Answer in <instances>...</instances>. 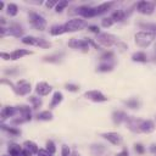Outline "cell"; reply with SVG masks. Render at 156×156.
Masks as SVG:
<instances>
[{
    "label": "cell",
    "mask_w": 156,
    "mask_h": 156,
    "mask_svg": "<svg viewBox=\"0 0 156 156\" xmlns=\"http://www.w3.org/2000/svg\"><path fill=\"white\" fill-rule=\"evenodd\" d=\"M132 61L145 63V62H147V56H146V54L144 51H136V52H134L132 55Z\"/></svg>",
    "instance_id": "cell-26"
},
{
    "label": "cell",
    "mask_w": 156,
    "mask_h": 156,
    "mask_svg": "<svg viewBox=\"0 0 156 156\" xmlns=\"http://www.w3.org/2000/svg\"><path fill=\"white\" fill-rule=\"evenodd\" d=\"M17 113V108L15 107V106H5V107H2V110H1V121L4 122L6 118H9V117H13Z\"/></svg>",
    "instance_id": "cell-18"
},
{
    "label": "cell",
    "mask_w": 156,
    "mask_h": 156,
    "mask_svg": "<svg viewBox=\"0 0 156 156\" xmlns=\"http://www.w3.org/2000/svg\"><path fill=\"white\" fill-rule=\"evenodd\" d=\"M1 129L5 130V132H7V133H10L11 135H20V134H21V130H20V129L12 128V127H7V126H5L4 123L1 124Z\"/></svg>",
    "instance_id": "cell-34"
},
{
    "label": "cell",
    "mask_w": 156,
    "mask_h": 156,
    "mask_svg": "<svg viewBox=\"0 0 156 156\" xmlns=\"http://www.w3.org/2000/svg\"><path fill=\"white\" fill-rule=\"evenodd\" d=\"M28 101L32 104L33 108H39V107L41 106V104H43L41 99L38 98V96H29V98H28Z\"/></svg>",
    "instance_id": "cell-32"
},
{
    "label": "cell",
    "mask_w": 156,
    "mask_h": 156,
    "mask_svg": "<svg viewBox=\"0 0 156 156\" xmlns=\"http://www.w3.org/2000/svg\"><path fill=\"white\" fill-rule=\"evenodd\" d=\"M141 121H143V119H140V118L129 116V117L127 118L126 123H127V127H128V129H129L130 132H133V133H140V124H141Z\"/></svg>",
    "instance_id": "cell-10"
},
{
    "label": "cell",
    "mask_w": 156,
    "mask_h": 156,
    "mask_svg": "<svg viewBox=\"0 0 156 156\" xmlns=\"http://www.w3.org/2000/svg\"><path fill=\"white\" fill-rule=\"evenodd\" d=\"M28 18H29V23L38 30H44L45 27H46V21L45 18L39 15L38 12H34V11H29L28 12Z\"/></svg>",
    "instance_id": "cell-2"
},
{
    "label": "cell",
    "mask_w": 156,
    "mask_h": 156,
    "mask_svg": "<svg viewBox=\"0 0 156 156\" xmlns=\"http://www.w3.org/2000/svg\"><path fill=\"white\" fill-rule=\"evenodd\" d=\"M22 150H23V149H22V146H21V145H18V144H15V143L10 144V145H9V147H7V151H9L10 156H21Z\"/></svg>",
    "instance_id": "cell-23"
},
{
    "label": "cell",
    "mask_w": 156,
    "mask_h": 156,
    "mask_svg": "<svg viewBox=\"0 0 156 156\" xmlns=\"http://www.w3.org/2000/svg\"><path fill=\"white\" fill-rule=\"evenodd\" d=\"M5 73L6 74H15V73H17V67H13V68H10V69H5Z\"/></svg>",
    "instance_id": "cell-45"
},
{
    "label": "cell",
    "mask_w": 156,
    "mask_h": 156,
    "mask_svg": "<svg viewBox=\"0 0 156 156\" xmlns=\"http://www.w3.org/2000/svg\"><path fill=\"white\" fill-rule=\"evenodd\" d=\"M106 151V146L102 144H91L90 146V152L93 156H101Z\"/></svg>",
    "instance_id": "cell-22"
},
{
    "label": "cell",
    "mask_w": 156,
    "mask_h": 156,
    "mask_svg": "<svg viewBox=\"0 0 156 156\" xmlns=\"http://www.w3.org/2000/svg\"><path fill=\"white\" fill-rule=\"evenodd\" d=\"M123 104H124L127 107L133 108V110L139 108V107L141 106V101H140L138 98H130V99H128V100H124Z\"/></svg>",
    "instance_id": "cell-24"
},
{
    "label": "cell",
    "mask_w": 156,
    "mask_h": 156,
    "mask_svg": "<svg viewBox=\"0 0 156 156\" xmlns=\"http://www.w3.org/2000/svg\"><path fill=\"white\" fill-rule=\"evenodd\" d=\"M156 34L154 32H149V30H140L138 33H135L134 35V40L135 44L139 48H149L152 41L155 40Z\"/></svg>",
    "instance_id": "cell-1"
},
{
    "label": "cell",
    "mask_w": 156,
    "mask_h": 156,
    "mask_svg": "<svg viewBox=\"0 0 156 156\" xmlns=\"http://www.w3.org/2000/svg\"><path fill=\"white\" fill-rule=\"evenodd\" d=\"M4 6H5V4H4V1H1V2H0V10H2Z\"/></svg>",
    "instance_id": "cell-50"
},
{
    "label": "cell",
    "mask_w": 156,
    "mask_h": 156,
    "mask_svg": "<svg viewBox=\"0 0 156 156\" xmlns=\"http://www.w3.org/2000/svg\"><path fill=\"white\" fill-rule=\"evenodd\" d=\"M62 57H63V52H56V54H52L49 56H44L43 61L49 62V63H60L62 61Z\"/></svg>",
    "instance_id": "cell-19"
},
{
    "label": "cell",
    "mask_w": 156,
    "mask_h": 156,
    "mask_svg": "<svg viewBox=\"0 0 156 156\" xmlns=\"http://www.w3.org/2000/svg\"><path fill=\"white\" fill-rule=\"evenodd\" d=\"M88 29H89L90 32L95 33L96 35H99V34H100V29H99V27H98V26H88Z\"/></svg>",
    "instance_id": "cell-42"
},
{
    "label": "cell",
    "mask_w": 156,
    "mask_h": 156,
    "mask_svg": "<svg viewBox=\"0 0 156 156\" xmlns=\"http://www.w3.org/2000/svg\"><path fill=\"white\" fill-rule=\"evenodd\" d=\"M16 108H17V113L20 115V117H23L27 122L32 119V112H30L29 106L20 105V106H16Z\"/></svg>",
    "instance_id": "cell-16"
},
{
    "label": "cell",
    "mask_w": 156,
    "mask_h": 156,
    "mask_svg": "<svg viewBox=\"0 0 156 156\" xmlns=\"http://www.w3.org/2000/svg\"><path fill=\"white\" fill-rule=\"evenodd\" d=\"M113 58V52L112 51H105L101 56H100V60L104 61V62H107V61H111Z\"/></svg>",
    "instance_id": "cell-36"
},
{
    "label": "cell",
    "mask_w": 156,
    "mask_h": 156,
    "mask_svg": "<svg viewBox=\"0 0 156 156\" xmlns=\"http://www.w3.org/2000/svg\"><path fill=\"white\" fill-rule=\"evenodd\" d=\"M61 156H72L71 149L67 145H65V144L61 146Z\"/></svg>",
    "instance_id": "cell-39"
},
{
    "label": "cell",
    "mask_w": 156,
    "mask_h": 156,
    "mask_svg": "<svg viewBox=\"0 0 156 156\" xmlns=\"http://www.w3.org/2000/svg\"><path fill=\"white\" fill-rule=\"evenodd\" d=\"M72 156H80V155H79L78 152H76V151H74V152H72Z\"/></svg>",
    "instance_id": "cell-51"
},
{
    "label": "cell",
    "mask_w": 156,
    "mask_h": 156,
    "mask_svg": "<svg viewBox=\"0 0 156 156\" xmlns=\"http://www.w3.org/2000/svg\"><path fill=\"white\" fill-rule=\"evenodd\" d=\"M111 18L113 20V22H122L126 18V12L123 10H116L111 15Z\"/></svg>",
    "instance_id": "cell-30"
},
{
    "label": "cell",
    "mask_w": 156,
    "mask_h": 156,
    "mask_svg": "<svg viewBox=\"0 0 156 156\" xmlns=\"http://www.w3.org/2000/svg\"><path fill=\"white\" fill-rule=\"evenodd\" d=\"M113 5H115V2H113V1H107V2H102V4H100L99 6H96V7H95V10H96V16H99V15H102V13L107 12V11H108Z\"/></svg>",
    "instance_id": "cell-20"
},
{
    "label": "cell",
    "mask_w": 156,
    "mask_h": 156,
    "mask_svg": "<svg viewBox=\"0 0 156 156\" xmlns=\"http://www.w3.org/2000/svg\"><path fill=\"white\" fill-rule=\"evenodd\" d=\"M134 150H135V152L139 154V155H143V154L145 152V147H144L141 144H139V143L134 145Z\"/></svg>",
    "instance_id": "cell-41"
},
{
    "label": "cell",
    "mask_w": 156,
    "mask_h": 156,
    "mask_svg": "<svg viewBox=\"0 0 156 156\" xmlns=\"http://www.w3.org/2000/svg\"><path fill=\"white\" fill-rule=\"evenodd\" d=\"M37 118H38V121H51V119L54 118V115H52L51 111L46 110V111L39 112V113L37 115Z\"/></svg>",
    "instance_id": "cell-29"
},
{
    "label": "cell",
    "mask_w": 156,
    "mask_h": 156,
    "mask_svg": "<svg viewBox=\"0 0 156 156\" xmlns=\"http://www.w3.org/2000/svg\"><path fill=\"white\" fill-rule=\"evenodd\" d=\"M23 32H24V29L18 23H11L10 27L7 28V34L9 35H12V37H16V38L22 37L23 35Z\"/></svg>",
    "instance_id": "cell-14"
},
{
    "label": "cell",
    "mask_w": 156,
    "mask_h": 156,
    "mask_svg": "<svg viewBox=\"0 0 156 156\" xmlns=\"http://www.w3.org/2000/svg\"><path fill=\"white\" fill-rule=\"evenodd\" d=\"M33 154L30 152V151H28L27 149H23L22 150V154H21V156H32Z\"/></svg>",
    "instance_id": "cell-48"
},
{
    "label": "cell",
    "mask_w": 156,
    "mask_h": 156,
    "mask_svg": "<svg viewBox=\"0 0 156 156\" xmlns=\"http://www.w3.org/2000/svg\"><path fill=\"white\" fill-rule=\"evenodd\" d=\"M57 2H58V1H48V2H46V6H48L49 9H51V7H54V6L56 7Z\"/></svg>",
    "instance_id": "cell-46"
},
{
    "label": "cell",
    "mask_w": 156,
    "mask_h": 156,
    "mask_svg": "<svg viewBox=\"0 0 156 156\" xmlns=\"http://www.w3.org/2000/svg\"><path fill=\"white\" fill-rule=\"evenodd\" d=\"M37 155H38V156H52V154H50L46 149H40Z\"/></svg>",
    "instance_id": "cell-43"
},
{
    "label": "cell",
    "mask_w": 156,
    "mask_h": 156,
    "mask_svg": "<svg viewBox=\"0 0 156 156\" xmlns=\"http://www.w3.org/2000/svg\"><path fill=\"white\" fill-rule=\"evenodd\" d=\"M76 12L80 16H83L84 18H91L96 16V10L95 7H90V6H79L76 9Z\"/></svg>",
    "instance_id": "cell-11"
},
{
    "label": "cell",
    "mask_w": 156,
    "mask_h": 156,
    "mask_svg": "<svg viewBox=\"0 0 156 156\" xmlns=\"http://www.w3.org/2000/svg\"><path fill=\"white\" fill-rule=\"evenodd\" d=\"M32 90V87H30V83L27 82L26 79H21L16 83V88H15V93L17 95H27L29 94Z\"/></svg>",
    "instance_id": "cell-9"
},
{
    "label": "cell",
    "mask_w": 156,
    "mask_h": 156,
    "mask_svg": "<svg viewBox=\"0 0 156 156\" xmlns=\"http://www.w3.org/2000/svg\"><path fill=\"white\" fill-rule=\"evenodd\" d=\"M65 87H66V89H67L68 91H72V93H77V91L79 90V85H77V84H71V83H68V84H66Z\"/></svg>",
    "instance_id": "cell-40"
},
{
    "label": "cell",
    "mask_w": 156,
    "mask_h": 156,
    "mask_svg": "<svg viewBox=\"0 0 156 156\" xmlns=\"http://www.w3.org/2000/svg\"><path fill=\"white\" fill-rule=\"evenodd\" d=\"M116 156H129V151H128L127 147H123V150L121 152H118Z\"/></svg>",
    "instance_id": "cell-44"
},
{
    "label": "cell",
    "mask_w": 156,
    "mask_h": 156,
    "mask_svg": "<svg viewBox=\"0 0 156 156\" xmlns=\"http://www.w3.org/2000/svg\"><path fill=\"white\" fill-rule=\"evenodd\" d=\"M63 33H67L66 28L63 24H56V26H52L50 28V34L54 35V37H57V35H61Z\"/></svg>",
    "instance_id": "cell-25"
},
{
    "label": "cell",
    "mask_w": 156,
    "mask_h": 156,
    "mask_svg": "<svg viewBox=\"0 0 156 156\" xmlns=\"http://www.w3.org/2000/svg\"><path fill=\"white\" fill-rule=\"evenodd\" d=\"M91 43H93V40L89 38H82V39L72 38L68 41V46L71 49H82V50L87 51V50H89V46L91 45Z\"/></svg>",
    "instance_id": "cell-5"
},
{
    "label": "cell",
    "mask_w": 156,
    "mask_h": 156,
    "mask_svg": "<svg viewBox=\"0 0 156 156\" xmlns=\"http://www.w3.org/2000/svg\"><path fill=\"white\" fill-rule=\"evenodd\" d=\"M156 4L152 1H139L136 4V11L143 15H151L155 10Z\"/></svg>",
    "instance_id": "cell-8"
},
{
    "label": "cell",
    "mask_w": 156,
    "mask_h": 156,
    "mask_svg": "<svg viewBox=\"0 0 156 156\" xmlns=\"http://www.w3.org/2000/svg\"><path fill=\"white\" fill-rule=\"evenodd\" d=\"M113 23H115V22H113V20H112L111 17H105V18H102V20H101V26H102V27H105V28L111 27Z\"/></svg>",
    "instance_id": "cell-37"
},
{
    "label": "cell",
    "mask_w": 156,
    "mask_h": 156,
    "mask_svg": "<svg viewBox=\"0 0 156 156\" xmlns=\"http://www.w3.org/2000/svg\"><path fill=\"white\" fill-rule=\"evenodd\" d=\"M102 138H105L107 141H110L112 145H119L122 143V136L116 132H107L101 134Z\"/></svg>",
    "instance_id": "cell-12"
},
{
    "label": "cell",
    "mask_w": 156,
    "mask_h": 156,
    "mask_svg": "<svg viewBox=\"0 0 156 156\" xmlns=\"http://www.w3.org/2000/svg\"><path fill=\"white\" fill-rule=\"evenodd\" d=\"M46 150L50 152V154H55L56 152V146H55V143L52 140H48L46 141Z\"/></svg>",
    "instance_id": "cell-38"
},
{
    "label": "cell",
    "mask_w": 156,
    "mask_h": 156,
    "mask_svg": "<svg viewBox=\"0 0 156 156\" xmlns=\"http://www.w3.org/2000/svg\"><path fill=\"white\" fill-rule=\"evenodd\" d=\"M67 6H68V1H66V0L58 1L57 5H56V7H55V11L56 12H62L65 10V7H67Z\"/></svg>",
    "instance_id": "cell-35"
},
{
    "label": "cell",
    "mask_w": 156,
    "mask_h": 156,
    "mask_svg": "<svg viewBox=\"0 0 156 156\" xmlns=\"http://www.w3.org/2000/svg\"><path fill=\"white\" fill-rule=\"evenodd\" d=\"M96 40L99 44L106 48H110L118 43V38L111 33H100L99 35H96Z\"/></svg>",
    "instance_id": "cell-6"
},
{
    "label": "cell",
    "mask_w": 156,
    "mask_h": 156,
    "mask_svg": "<svg viewBox=\"0 0 156 156\" xmlns=\"http://www.w3.org/2000/svg\"><path fill=\"white\" fill-rule=\"evenodd\" d=\"M113 63H108V62H102V63H100L99 66H98V68H96V71L98 72H111L112 69H113Z\"/></svg>",
    "instance_id": "cell-31"
},
{
    "label": "cell",
    "mask_w": 156,
    "mask_h": 156,
    "mask_svg": "<svg viewBox=\"0 0 156 156\" xmlns=\"http://www.w3.org/2000/svg\"><path fill=\"white\" fill-rule=\"evenodd\" d=\"M51 90H52V87L50 84H48L46 82H39L35 85V91L40 96L49 95V93H51Z\"/></svg>",
    "instance_id": "cell-13"
},
{
    "label": "cell",
    "mask_w": 156,
    "mask_h": 156,
    "mask_svg": "<svg viewBox=\"0 0 156 156\" xmlns=\"http://www.w3.org/2000/svg\"><path fill=\"white\" fill-rule=\"evenodd\" d=\"M63 26H65V28H66L67 32H77V30H82L85 27H88V23L85 22V20L73 18V20L67 21Z\"/></svg>",
    "instance_id": "cell-4"
},
{
    "label": "cell",
    "mask_w": 156,
    "mask_h": 156,
    "mask_svg": "<svg viewBox=\"0 0 156 156\" xmlns=\"http://www.w3.org/2000/svg\"><path fill=\"white\" fill-rule=\"evenodd\" d=\"M6 11H7V15L9 16H16L17 13H18V7H17V5L16 4H9L7 5V7H6Z\"/></svg>",
    "instance_id": "cell-33"
},
{
    "label": "cell",
    "mask_w": 156,
    "mask_h": 156,
    "mask_svg": "<svg viewBox=\"0 0 156 156\" xmlns=\"http://www.w3.org/2000/svg\"><path fill=\"white\" fill-rule=\"evenodd\" d=\"M112 121H113V123L115 124H121V123H123V122H126L127 121V118L129 117L124 111H121V110H116V111H113L112 112Z\"/></svg>",
    "instance_id": "cell-15"
},
{
    "label": "cell",
    "mask_w": 156,
    "mask_h": 156,
    "mask_svg": "<svg viewBox=\"0 0 156 156\" xmlns=\"http://www.w3.org/2000/svg\"><path fill=\"white\" fill-rule=\"evenodd\" d=\"M0 56L4 58V60H11V54H6V52H1Z\"/></svg>",
    "instance_id": "cell-47"
},
{
    "label": "cell",
    "mask_w": 156,
    "mask_h": 156,
    "mask_svg": "<svg viewBox=\"0 0 156 156\" xmlns=\"http://www.w3.org/2000/svg\"><path fill=\"white\" fill-rule=\"evenodd\" d=\"M33 52L30 50H24V49H16L11 52V60H18V58H22L23 56L26 55H32Z\"/></svg>",
    "instance_id": "cell-21"
},
{
    "label": "cell",
    "mask_w": 156,
    "mask_h": 156,
    "mask_svg": "<svg viewBox=\"0 0 156 156\" xmlns=\"http://www.w3.org/2000/svg\"><path fill=\"white\" fill-rule=\"evenodd\" d=\"M84 98L94 102H105L108 100L100 90H88L84 93Z\"/></svg>",
    "instance_id": "cell-7"
},
{
    "label": "cell",
    "mask_w": 156,
    "mask_h": 156,
    "mask_svg": "<svg viewBox=\"0 0 156 156\" xmlns=\"http://www.w3.org/2000/svg\"><path fill=\"white\" fill-rule=\"evenodd\" d=\"M63 100V95L61 91H55L54 95H52V99H51V102H50V107L54 108L55 106H57L58 104H61Z\"/></svg>",
    "instance_id": "cell-27"
},
{
    "label": "cell",
    "mask_w": 156,
    "mask_h": 156,
    "mask_svg": "<svg viewBox=\"0 0 156 156\" xmlns=\"http://www.w3.org/2000/svg\"><path fill=\"white\" fill-rule=\"evenodd\" d=\"M23 146H24V149H27L28 151H30L32 154H38L39 152V147H38V145L34 143V141H32V140H26L24 143H23Z\"/></svg>",
    "instance_id": "cell-28"
},
{
    "label": "cell",
    "mask_w": 156,
    "mask_h": 156,
    "mask_svg": "<svg viewBox=\"0 0 156 156\" xmlns=\"http://www.w3.org/2000/svg\"><path fill=\"white\" fill-rule=\"evenodd\" d=\"M150 151H151V152H154V154L156 152V144H152V145L150 146Z\"/></svg>",
    "instance_id": "cell-49"
},
{
    "label": "cell",
    "mask_w": 156,
    "mask_h": 156,
    "mask_svg": "<svg viewBox=\"0 0 156 156\" xmlns=\"http://www.w3.org/2000/svg\"><path fill=\"white\" fill-rule=\"evenodd\" d=\"M155 123L151 119H143L141 124H140V133H152L155 130Z\"/></svg>",
    "instance_id": "cell-17"
},
{
    "label": "cell",
    "mask_w": 156,
    "mask_h": 156,
    "mask_svg": "<svg viewBox=\"0 0 156 156\" xmlns=\"http://www.w3.org/2000/svg\"><path fill=\"white\" fill-rule=\"evenodd\" d=\"M22 43L26 44V45L39 46V48H43V49H49V48H51V43L46 41V40L43 39V38H37V37H33V35L23 37V38H22Z\"/></svg>",
    "instance_id": "cell-3"
}]
</instances>
